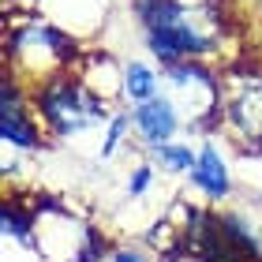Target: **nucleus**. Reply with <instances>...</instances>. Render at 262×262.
Segmentation results:
<instances>
[{"mask_svg": "<svg viewBox=\"0 0 262 262\" xmlns=\"http://www.w3.org/2000/svg\"><path fill=\"white\" fill-rule=\"evenodd\" d=\"M34 105H38V120L41 127L56 139H68V135H79L94 124H101L105 116V101L94 94L86 82H82L75 71H64L49 82H41L34 90Z\"/></svg>", "mask_w": 262, "mask_h": 262, "instance_id": "4", "label": "nucleus"}, {"mask_svg": "<svg viewBox=\"0 0 262 262\" xmlns=\"http://www.w3.org/2000/svg\"><path fill=\"white\" fill-rule=\"evenodd\" d=\"M150 184H154V169H150V165H135V169H131V180H127V195L142 199L150 191Z\"/></svg>", "mask_w": 262, "mask_h": 262, "instance_id": "15", "label": "nucleus"}, {"mask_svg": "<svg viewBox=\"0 0 262 262\" xmlns=\"http://www.w3.org/2000/svg\"><path fill=\"white\" fill-rule=\"evenodd\" d=\"M161 90L176 105L187 131L206 135L221 120V68L206 60H176L161 68Z\"/></svg>", "mask_w": 262, "mask_h": 262, "instance_id": "3", "label": "nucleus"}, {"mask_svg": "<svg viewBox=\"0 0 262 262\" xmlns=\"http://www.w3.org/2000/svg\"><path fill=\"white\" fill-rule=\"evenodd\" d=\"M75 56H79L75 41L49 19L27 15L19 27L4 23V71L15 75L23 86L38 90L41 82L64 75Z\"/></svg>", "mask_w": 262, "mask_h": 262, "instance_id": "2", "label": "nucleus"}, {"mask_svg": "<svg viewBox=\"0 0 262 262\" xmlns=\"http://www.w3.org/2000/svg\"><path fill=\"white\" fill-rule=\"evenodd\" d=\"M109 262H154V255L146 247H113Z\"/></svg>", "mask_w": 262, "mask_h": 262, "instance_id": "16", "label": "nucleus"}, {"mask_svg": "<svg viewBox=\"0 0 262 262\" xmlns=\"http://www.w3.org/2000/svg\"><path fill=\"white\" fill-rule=\"evenodd\" d=\"M127 124H131V113H113L109 116V131H105V146H101V158H113V150L124 142L127 135Z\"/></svg>", "mask_w": 262, "mask_h": 262, "instance_id": "14", "label": "nucleus"}, {"mask_svg": "<svg viewBox=\"0 0 262 262\" xmlns=\"http://www.w3.org/2000/svg\"><path fill=\"white\" fill-rule=\"evenodd\" d=\"M68 71H75V68H68ZM116 71H120V68H116V60L109 53H86V56H82V68L75 71V75L86 82L105 105H109L116 94L124 90V75H116Z\"/></svg>", "mask_w": 262, "mask_h": 262, "instance_id": "10", "label": "nucleus"}, {"mask_svg": "<svg viewBox=\"0 0 262 262\" xmlns=\"http://www.w3.org/2000/svg\"><path fill=\"white\" fill-rule=\"evenodd\" d=\"M131 127H135V135L146 142V146H165V142L176 139V131L184 127L180 113H176V105L165 98V94H158V98L142 101L131 109Z\"/></svg>", "mask_w": 262, "mask_h": 262, "instance_id": "8", "label": "nucleus"}, {"mask_svg": "<svg viewBox=\"0 0 262 262\" xmlns=\"http://www.w3.org/2000/svg\"><path fill=\"white\" fill-rule=\"evenodd\" d=\"M195 184V191H202L210 202H221L229 199L232 191V176H229V165H225L221 150L213 146V142H202L199 146V158H195V169L187 172Z\"/></svg>", "mask_w": 262, "mask_h": 262, "instance_id": "9", "label": "nucleus"}, {"mask_svg": "<svg viewBox=\"0 0 262 262\" xmlns=\"http://www.w3.org/2000/svg\"><path fill=\"white\" fill-rule=\"evenodd\" d=\"M45 19L53 27H60L71 41L90 38L101 30L105 15H109V0H38Z\"/></svg>", "mask_w": 262, "mask_h": 262, "instance_id": "7", "label": "nucleus"}, {"mask_svg": "<svg viewBox=\"0 0 262 262\" xmlns=\"http://www.w3.org/2000/svg\"><path fill=\"white\" fill-rule=\"evenodd\" d=\"M124 94H127L135 105L158 98V94H161V71L154 68V64H146V60L124 64Z\"/></svg>", "mask_w": 262, "mask_h": 262, "instance_id": "11", "label": "nucleus"}, {"mask_svg": "<svg viewBox=\"0 0 262 262\" xmlns=\"http://www.w3.org/2000/svg\"><path fill=\"white\" fill-rule=\"evenodd\" d=\"M146 49L165 64L206 60L213 64L225 45V15L217 4H187V0H135ZM217 68V64H213Z\"/></svg>", "mask_w": 262, "mask_h": 262, "instance_id": "1", "label": "nucleus"}, {"mask_svg": "<svg viewBox=\"0 0 262 262\" xmlns=\"http://www.w3.org/2000/svg\"><path fill=\"white\" fill-rule=\"evenodd\" d=\"M109 255H113V247L101 236V229L86 225V229H82V240H79V251H75V262H105Z\"/></svg>", "mask_w": 262, "mask_h": 262, "instance_id": "13", "label": "nucleus"}, {"mask_svg": "<svg viewBox=\"0 0 262 262\" xmlns=\"http://www.w3.org/2000/svg\"><path fill=\"white\" fill-rule=\"evenodd\" d=\"M150 154L161 161L165 172H191L199 158V150H191L187 142H165V146H154Z\"/></svg>", "mask_w": 262, "mask_h": 262, "instance_id": "12", "label": "nucleus"}, {"mask_svg": "<svg viewBox=\"0 0 262 262\" xmlns=\"http://www.w3.org/2000/svg\"><path fill=\"white\" fill-rule=\"evenodd\" d=\"M41 131L45 127L38 120L34 90L4 71V82H0V139H4V146L30 154L41 146Z\"/></svg>", "mask_w": 262, "mask_h": 262, "instance_id": "6", "label": "nucleus"}, {"mask_svg": "<svg viewBox=\"0 0 262 262\" xmlns=\"http://www.w3.org/2000/svg\"><path fill=\"white\" fill-rule=\"evenodd\" d=\"M221 124L244 154H262V64L221 68Z\"/></svg>", "mask_w": 262, "mask_h": 262, "instance_id": "5", "label": "nucleus"}]
</instances>
